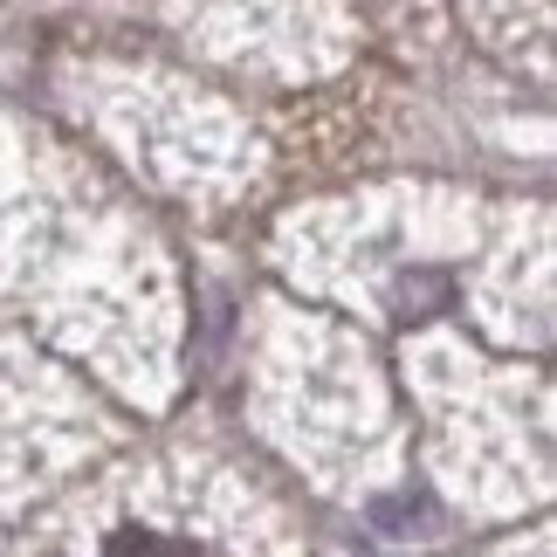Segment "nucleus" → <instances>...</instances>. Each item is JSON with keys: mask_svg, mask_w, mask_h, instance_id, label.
<instances>
[{"mask_svg": "<svg viewBox=\"0 0 557 557\" xmlns=\"http://www.w3.org/2000/svg\"><path fill=\"white\" fill-rule=\"evenodd\" d=\"M111 557H193V550L173 544V537H159V530H124V537L111 544Z\"/></svg>", "mask_w": 557, "mask_h": 557, "instance_id": "nucleus-1", "label": "nucleus"}]
</instances>
